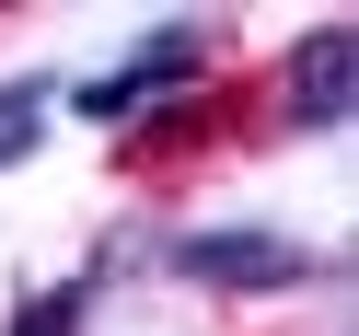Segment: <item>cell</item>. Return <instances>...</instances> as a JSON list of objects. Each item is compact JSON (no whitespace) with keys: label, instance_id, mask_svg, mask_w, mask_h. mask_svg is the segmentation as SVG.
I'll return each instance as SVG.
<instances>
[{"label":"cell","instance_id":"1","mask_svg":"<svg viewBox=\"0 0 359 336\" xmlns=\"http://www.w3.org/2000/svg\"><path fill=\"white\" fill-rule=\"evenodd\" d=\"M174 278H197V290H302L313 255L290 232H186L174 243Z\"/></svg>","mask_w":359,"mask_h":336},{"label":"cell","instance_id":"2","mask_svg":"<svg viewBox=\"0 0 359 336\" xmlns=\"http://www.w3.org/2000/svg\"><path fill=\"white\" fill-rule=\"evenodd\" d=\"M197 70H209V35H197V24H163V35H151L140 58H128V70H104V81H81L70 105H81V116H104V128H116V116H140L151 93H186Z\"/></svg>","mask_w":359,"mask_h":336},{"label":"cell","instance_id":"3","mask_svg":"<svg viewBox=\"0 0 359 336\" xmlns=\"http://www.w3.org/2000/svg\"><path fill=\"white\" fill-rule=\"evenodd\" d=\"M348 105H359V35L325 24V35L290 47V116H302V128H336Z\"/></svg>","mask_w":359,"mask_h":336},{"label":"cell","instance_id":"4","mask_svg":"<svg viewBox=\"0 0 359 336\" xmlns=\"http://www.w3.org/2000/svg\"><path fill=\"white\" fill-rule=\"evenodd\" d=\"M35 105H47L35 81H0V163H24V151H35Z\"/></svg>","mask_w":359,"mask_h":336},{"label":"cell","instance_id":"5","mask_svg":"<svg viewBox=\"0 0 359 336\" xmlns=\"http://www.w3.org/2000/svg\"><path fill=\"white\" fill-rule=\"evenodd\" d=\"M70 325H81V278L70 290H35V302L12 313V336H70Z\"/></svg>","mask_w":359,"mask_h":336}]
</instances>
